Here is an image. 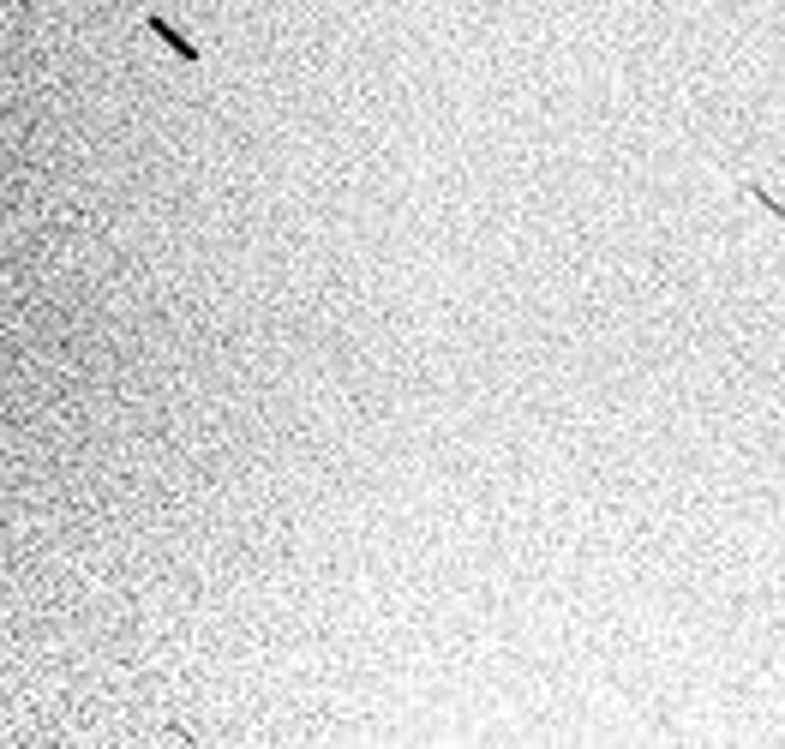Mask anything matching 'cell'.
<instances>
[{
  "label": "cell",
  "instance_id": "obj_2",
  "mask_svg": "<svg viewBox=\"0 0 785 749\" xmlns=\"http://www.w3.org/2000/svg\"><path fill=\"white\" fill-rule=\"evenodd\" d=\"M744 192H750V198H756V204H762L768 216H780V222H785V204L774 198V192H768V186H762V180H744Z\"/></svg>",
  "mask_w": 785,
  "mask_h": 749
},
{
  "label": "cell",
  "instance_id": "obj_1",
  "mask_svg": "<svg viewBox=\"0 0 785 749\" xmlns=\"http://www.w3.org/2000/svg\"><path fill=\"white\" fill-rule=\"evenodd\" d=\"M144 30H150V36H156V42H162V48H168L174 60H186V66H198V60H204V42L180 36V30H174V24L162 18V12H144Z\"/></svg>",
  "mask_w": 785,
  "mask_h": 749
}]
</instances>
